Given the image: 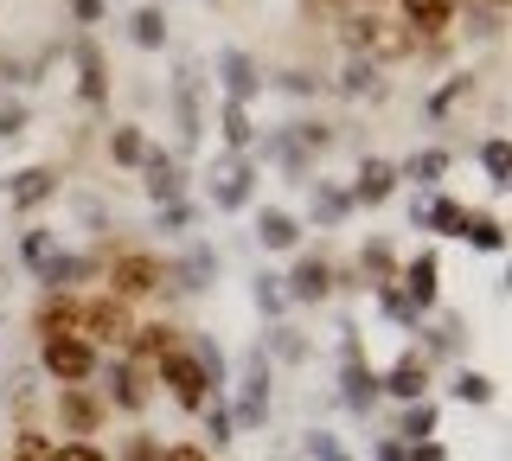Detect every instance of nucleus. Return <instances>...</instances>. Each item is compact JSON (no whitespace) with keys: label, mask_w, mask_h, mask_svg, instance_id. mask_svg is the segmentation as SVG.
<instances>
[{"label":"nucleus","mask_w":512,"mask_h":461,"mask_svg":"<svg viewBox=\"0 0 512 461\" xmlns=\"http://www.w3.org/2000/svg\"><path fill=\"white\" fill-rule=\"evenodd\" d=\"M39 365H45V378H58V385H90L103 353H96L84 333H58V340H39Z\"/></svg>","instance_id":"1"},{"label":"nucleus","mask_w":512,"mask_h":461,"mask_svg":"<svg viewBox=\"0 0 512 461\" xmlns=\"http://www.w3.org/2000/svg\"><path fill=\"white\" fill-rule=\"evenodd\" d=\"M103 276H109V295L116 301H135V295H154L167 282V263L154 250H116V257H103Z\"/></svg>","instance_id":"2"},{"label":"nucleus","mask_w":512,"mask_h":461,"mask_svg":"<svg viewBox=\"0 0 512 461\" xmlns=\"http://www.w3.org/2000/svg\"><path fill=\"white\" fill-rule=\"evenodd\" d=\"M154 372H160V385L173 391V404H180V410H205V397H218V391H212V378H205V365L186 353V340L173 346V353H160V359H154Z\"/></svg>","instance_id":"3"},{"label":"nucleus","mask_w":512,"mask_h":461,"mask_svg":"<svg viewBox=\"0 0 512 461\" xmlns=\"http://www.w3.org/2000/svg\"><path fill=\"white\" fill-rule=\"evenodd\" d=\"M340 404L352 410V417H365V410L378 404V372L365 365L359 333H352V327H340Z\"/></svg>","instance_id":"4"},{"label":"nucleus","mask_w":512,"mask_h":461,"mask_svg":"<svg viewBox=\"0 0 512 461\" xmlns=\"http://www.w3.org/2000/svg\"><path fill=\"white\" fill-rule=\"evenodd\" d=\"M256 180H263V161H250V154H224L212 167V212H244L256 199Z\"/></svg>","instance_id":"5"},{"label":"nucleus","mask_w":512,"mask_h":461,"mask_svg":"<svg viewBox=\"0 0 512 461\" xmlns=\"http://www.w3.org/2000/svg\"><path fill=\"white\" fill-rule=\"evenodd\" d=\"M77 333L103 353V346H122L128 333H135V321H128V301H116V295H90L84 308H77Z\"/></svg>","instance_id":"6"},{"label":"nucleus","mask_w":512,"mask_h":461,"mask_svg":"<svg viewBox=\"0 0 512 461\" xmlns=\"http://www.w3.org/2000/svg\"><path fill=\"white\" fill-rule=\"evenodd\" d=\"M231 423H237V429H263V423H269V359H263V346H256V353L244 359V372H237Z\"/></svg>","instance_id":"7"},{"label":"nucleus","mask_w":512,"mask_h":461,"mask_svg":"<svg viewBox=\"0 0 512 461\" xmlns=\"http://www.w3.org/2000/svg\"><path fill=\"white\" fill-rule=\"evenodd\" d=\"M397 289H404V301L416 308V321H429L442 301V257L436 250H416L410 263H397Z\"/></svg>","instance_id":"8"},{"label":"nucleus","mask_w":512,"mask_h":461,"mask_svg":"<svg viewBox=\"0 0 512 461\" xmlns=\"http://www.w3.org/2000/svg\"><path fill=\"white\" fill-rule=\"evenodd\" d=\"M212 71H218V90H224V103H256L269 90V77L263 65L244 52V45H224V52L212 58Z\"/></svg>","instance_id":"9"},{"label":"nucleus","mask_w":512,"mask_h":461,"mask_svg":"<svg viewBox=\"0 0 512 461\" xmlns=\"http://www.w3.org/2000/svg\"><path fill=\"white\" fill-rule=\"evenodd\" d=\"M32 276L45 282V289H64V295H77V282H96L103 276V250H52Z\"/></svg>","instance_id":"10"},{"label":"nucleus","mask_w":512,"mask_h":461,"mask_svg":"<svg viewBox=\"0 0 512 461\" xmlns=\"http://www.w3.org/2000/svg\"><path fill=\"white\" fill-rule=\"evenodd\" d=\"M135 173H141V193H148L154 205H173V199H186V167L173 161L167 148H148Z\"/></svg>","instance_id":"11"},{"label":"nucleus","mask_w":512,"mask_h":461,"mask_svg":"<svg viewBox=\"0 0 512 461\" xmlns=\"http://www.w3.org/2000/svg\"><path fill=\"white\" fill-rule=\"evenodd\" d=\"M282 295L295 301V308H320V301L333 295V263L327 257H295V269L282 276Z\"/></svg>","instance_id":"12"},{"label":"nucleus","mask_w":512,"mask_h":461,"mask_svg":"<svg viewBox=\"0 0 512 461\" xmlns=\"http://www.w3.org/2000/svg\"><path fill=\"white\" fill-rule=\"evenodd\" d=\"M397 186H404V180H397V161H378V154H365L359 173H352V186H346V199L372 212V205H384V199L397 193Z\"/></svg>","instance_id":"13"},{"label":"nucleus","mask_w":512,"mask_h":461,"mask_svg":"<svg viewBox=\"0 0 512 461\" xmlns=\"http://www.w3.org/2000/svg\"><path fill=\"white\" fill-rule=\"evenodd\" d=\"M52 193H58V167L52 161H32V167H20L7 180V205H13V212H39Z\"/></svg>","instance_id":"14"},{"label":"nucleus","mask_w":512,"mask_h":461,"mask_svg":"<svg viewBox=\"0 0 512 461\" xmlns=\"http://www.w3.org/2000/svg\"><path fill=\"white\" fill-rule=\"evenodd\" d=\"M455 20H461V0H404V33L416 45H423V39H442Z\"/></svg>","instance_id":"15"},{"label":"nucleus","mask_w":512,"mask_h":461,"mask_svg":"<svg viewBox=\"0 0 512 461\" xmlns=\"http://www.w3.org/2000/svg\"><path fill=\"white\" fill-rule=\"evenodd\" d=\"M378 397H397V404L429 397V359H423V353H404L391 372H378Z\"/></svg>","instance_id":"16"},{"label":"nucleus","mask_w":512,"mask_h":461,"mask_svg":"<svg viewBox=\"0 0 512 461\" xmlns=\"http://www.w3.org/2000/svg\"><path fill=\"white\" fill-rule=\"evenodd\" d=\"M167 282H173L180 295H205V289L218 282V250H212V244H192L180 263H167Z\"/></svg>","instance_id":"17"},{"label":"nucleus","mask_w":512,"mask_h":461,"mask_svg":"<svg viewBox=\"0 0 512 461\" xmlns=\"http://www.w3.org/2000/svg\"><path fill=\"white\" fill-rule=\"evenodd\" d=\"M352 218V199H346V186H333V180H308V225L314 231H340Z\"/></svg>","instance_id":"18"},{"label":"nucleus","mask_w":512,"mask_h":461,"mask_svg":"<svg viewBox=\"0 0 512 461\" xmlns=\"http://www.w3.org/2000/svg\"><path fill=\"white\" fill-rule=\"evenodd\" d=\"M77 308H84L77 295H64V289H45V295H39V308H32V333H39V340L77 333Z\"/></svg>","instance_id":"19"},{"label":"nucleus","mask_w":512,"mask_h":461,"mask_svg":"<svg viewBox=\"0 0 512 461\" xmlns=\"http://www.w3.org/2000/svg\"><path fill=\"white\" fill-rule=\"evenodd\" d=\"M455 167V154L448 148H416L410 161H397V180H410L416 193H442V173Z\"/></svg>","instance_id":"20"},{"label":"nucleus","mask_w":512,"mask_h":461,"mask_svg":"<svg viewBox=\"0 0 512 461\" xmlns=\"http://www.w3.org/2000/svg\"><path fill=\"white\" fill-rule=\"evenodd\" d=\"M77 97L90 109L109 103V65H103V52H96V39H77Z\"/></svg>","instance_id":"21"},{"label":"nucleus","mask_w":512,"mask_h":461,"mask_svg":"<svg viewBox=\"0 0 512 461\" xmlns=\"http://www.w3.org/2000/svg\"><path fill=\"white\" fill-rule=\"evenodd\" d=\"M180 340H186V333L173 327V321H141V327L128 333L122 346H128V359H135V365H154L160 353H173V346H180Z\"/></svg>","instance_id":"22"},{"label":"nucleus","mask_w":512,"mask_h":461,"mask_svg":"<svg viewBox=\"0 0 512 461\" xmlns=\"http://www.w3.org/2000/svg\"><path fill=\"white\" fill-rule=\"evenodd\" d=\"M173 122H180V141H186V148L205 129V116H199V77H192V65H180V77H173Z\"/></svg>","instance_id":"23"},{"label":"nucleus","mask_w":512,"mask_h":461,"mask_svg":"<svg viewBox=\"0 0 512 461\" xmlns=\"http://www.w3.org/2000/svg\"><path fill=\"white\" fill-rule=\"evenodd\" d=\"M58 417L71 436H90L96 423H103V404L90 397V385H58Z\"/></svg>","instance_id":"24"},{"label":"nucleus","mask_w":512,"mask_h":461,"mask_svg":"<svg viewBox=\"0 0 512 461\" xmlns=\"http://www.w3.org/2000/svg\"><path fill=\"white\" fill-rule=\"evenodd\" d=\"M455 237H461V244H474V250H487V257H500V250H506V225L493 212H468V205H461V218H455Z\"/></svg>","instance_id":"25"},{"label":"nucleus","mask_w":512,"mask_h":461,"mask_svg":"<svg viewBox=\"0 0 512 461\" xmlns=\"http://www.w3.org/2000/svg\"><path fill=\"white\" fill-rule=\"evenodd\" d=\"M96 372H103L109 378V404H116V410H141V397H148V391H141V365L135 359H109V365H96Z\"/></svg>","instance_id":"26"},{"label":"nucleus","mask_w":512,"mask_h":461,"mask_svg":"<svg viewBox=\"0 0 512 461\" xmlns=\"http://www.w3.org/2000/svg\"><path fill=\"white\" fill-rule=\"evenodd\" d=\"M455 218H461V199L448 193H429L410 205V231H436V237H455Z\"/></svg>","instance_id":"27"},{"label":"nucleus","mask_w":512,"mask_h":461,"mask_svg":"<svg viewBox=\"0 0 512 461\" xmlns=\"http://www.w3.org/2000/svg\"><path fill=\"white\" fill-rule=\"evenodd\" d=\"M256 244L263 250H295L301 244V218L282 212V205H263V212H256Z\"/></svg>","instance_id":"28"},{"label":"nucleus","mask_w":512,"mask_h":461,"mask_svg":"<svg viewBox=\"0 0 512 461\" xmlns=\"http://www.w3.org/2000/svg\"><path fill=\"white\" fill-rule=\"evenodd\" d=\"M148 148H154V141H148L141 122H116V129H109V167H128V173H135Z\"/></svg>","instance_id":"29"},{"label":"nucleus","mask_w":512,"mask_h":461,"mask_svg":"<svg viewBox=\"0 0 512 461\" xmlns=\"http://www.w3.org/2000/svg\"><path fill=\"white\" fill-rule=\"evenodd\" d=\"M218 129H224V148H231V154H250V148H256V116H250V103H224V109H218Z\"/></svg>","instance_id":"30"},{"label":"nucleus","mask_w":512,"mask_h":461,"mask_svg":"<svg viewBox=\"0 0 512 461\" xmlns=\"http://www.w3.org/2000/svg\"><path fill=\"white\" fill-rule=\"evenodd\" d=\"M186 353L205 365V378H212V391L231 385V365H224V346L212 340V333H186Z\"/></svg>","instance_id":"31"},{"label":"nucleus","mask_w":512,"mask_h":461,"mask_svg":"<svg viewBox=\"0 0 512 461\" xmlns=\"http://www.w3.org/2000/svg\"><path fill=\"white\" fill-rule=\"evenodd\" d=\"M128 39L141 45V52H160V45H167V7H135V20H128Z\"/></svg>","instance_id":"32"},{"label":"nucleus","mask_w":512,"mask_h":461,"mask_svg":"<svg viewBox=\"0 0 512 461\" xmlns=\"http://www.w3.org/2000/svg\"><path fill=\"white\" fill-rule=\"evenodd\" d=\"M436 417H442V410L429 404V397H416V404H404V423H397V442H404V449H410V442H436Z\"/></svg>","instance_id":"33"},{"label":"nucleus","mask_w":512,"mask_h":461,"mask_svg":"<svg viewBox=\"0 0 512 461\" xmlns=\"http://www.w3.org/2000/svg\"><path fill=\"white\" fill-rule=\"evenodd\" d=\"M372 295H378V308H384V321L391 327H404V333H416L423 321H416V308L404 301V289H397V282H372Z\"/></svg>","instance_id":"34"},{"label":"nucleus","mask_w":512,"mask_h":461,"mask_svg":"<svg viewBox=\"0 0 512 461\" xmlns=\"http://www.w3.org/2000/svg\"><path fill=\"white\" fill-rule=\"evenodd\" d=\"M340 97H378V65L372 58H346V71H340Z\"/></svg>","instance_id":"35"},{"label":"nucleus","mask_w":512,"mask_h":461,"mask_svg":"<svg viewBox=\"0 0 512 461\" xmlns=\"http://www.w3.org/2000/svg\"><path fill=\"white\" fill-rule=\"evenodd\" d=\"M474 97V71H455V77H448V84L436 90V97H429L423 109H429V122H442L448 116V109H455V103H468Z\"/></svg>","instance_id":"36"},{"label":"nucleus","mask_w":512,"mask_h":461,"mask_svg":"<svg viewBox=\"0 0 512 461\" xmlns=\"http://www.w3.org/2000/svg\"><path fill=\"white\" fill-rule=\"evenodd\" d=\"M359 276H372V282H397V250L384 244V237H372V244L359 250Z\"/></svg>","instance_id":"37"},{"label":"nucleus","mask_w":512,"mask_h":461,"mask_svg":"<svg viewBox=\"0 0 512 461\" xmlns=\"http://www.w3.org/2000/svg\"><path fill=\"white\" fill-rule=\"evenodd\" d=\"M256 308H263L269 314V321H276L282 327V314H288V295H282V276H276V269H256Z\"/></svg>","instance_id":"38"},{"label":"nucleus","mask_w":512,"mask_h":461,"mask_svg":"<svg viewBox=\"0 0 512 461\" xmlns=\"http://www.w3.org/2000/svg\"><path fill=\"white\" fill-rule=\"evenodd\" d=\"M480 167H487L493 193H506V186H512V161H506V135H487V141H480Z\"/></svg>","instance_id":"39"},{"label":"nucleus","mask_w":512,"mask_h":461,"mask_svg":"<svg viewBox=\"0 0 512 461\" xmlns=\"http://www.w3.org/2000/svg\"><path fill=\"white\" fill-rule=\"evenodd\" d=\"M52 250H58V231H52V225H26V231H20V263H26V269H39Z\"/></svg>","instance_id":"40"},{"label":"nucleus","mask_w":512,"mask_h":461,"mask_svg":"<svg viewBox=\"0 0 512 461\" xmlns=\"http://www.w3.org/2000/svg\"><path fill=\"white\" fill-rule=\"evenodd\" d=\"M288 135H295V148L308 154V161L333 148V122H308V116H301V122H288Z\"/></svg>","instance_id":"41"},{"label":"nucleus","mask_w":512,"mask_h":461,"mask_svg":"<svg viewBox=\"0 0 512 461\" xmlns=\"http://www.w3.org/2000/svg\"><path fill=\"white\" fill-rule=\"evenodd\" d=\"M199 417H205V442H212V449H224V442H231V404H224V391L218 397H205V410H199Z\"/></svg>","instance_id":"42"},{"label":"nucleus","mask_w":512,"mask_h":461,"mask_svg":"<svg viewBox=\"0 0 512 461\" xmlns=\"http://www.w3.org/2000/svg\"><path fill=\"white\" fill-rule=\"evenodd\" d=\"M192 218H199V205H192V199L154 205V231H160V237H180V231H192Z\"/></svg>","instance_id":"43"},{"label":"nucleus","mask_w":512,"mask_h":461,"mask_svg":"<svg viewBox=\"0 0 512 461\" xmlns=\"http://www.w3.org/2000/svg\"><path fill=\"white\" fill-rule=\"evenodd\" d=\"M448 397H455V404H493V378H487V372H468V365H461L455 385H448Z\"/></svg>","instance_id":"44"},{"label":"nucleus","mask_w":512,"mask_h":461,"mask_svg":"<svg viewBox=\"0 0 512 461\" xmlns=\"http://www.w3.org/2000/svg\"><path fill=\"white\" fill-rule=\"evenodd\" d=\"M416 333H423L429 353H455V346H461V321H448V314H442L436 327H416Z\"/></svg>","instance_id":"45"},{"label":"nucleus","mask_w":512,"mask_h":461,"mask_svg":"<svg viewBox=\"0 0 512 461\" xmlns=\"http://www.w3.org/2000/svg\"><path fill=\"white\" fill-rule=\"evenodd\" d=\"M276 90H288V97H320V90H327V77H314V71H282Z\"/></svg>","instance_id":"46"},{"label":"nucleus","mask_w":512,"mask_h":461,"mask_svg":"<svg viewBox=\"0 0 512 461\" xmlns=\"http://www.w3.org/2000/svg\"><path fill=\"white\" fill-rule=\"evenodd\" d=\"M26 122H32V109L20 97H7L0 103V141H13V135H26Z\"/></svg>","instance_id":"47"},{"label":"nucleus","mask_w":512,"mask_h":461,"mask_svg":"<svg viewBox=\"0 0 512 461\" xmlns=\"http://www.w3.org/2000/svg\"><path fill=\"white\" fill-rule=\"evenodd\" d=\"M52 461H109V455L96 449L90 436H71V442H58V449H52Z\"/></svg>","instance_id":"48"},{"label":"nucleus","mask_w":512,"mask_h":461,"mask_svg":"<svg viewBox=\"0 0 512 461\" xmlns=\"http://www.w3.org/2000/svg\"><path fill=\"white\" fill-rule=\"evenodd\" d=\"M20 461H52V442L39 429H20Z\"/></svg>","instance_id":"49"},{"label":"nucleus","mask_w":512,"mask_h":461,"mask_svg":"<svg viewBox=\"0 0 512 461\" xmlns=\"http://www.w3.org/2000/svg\"><path fill=\"white\" fill-rule=\"evenodd\" d=\"M308 455H314V461H346V449L327 436V429H314V436H308Z\"/></svg>","instance_id":"50"},{"label":"nucleus","mask_w":512,"mask_h":461,"mask_svg":"<svg viewBox=\"0 0 512 461\" xmlns=\"http://www.w3.org/2000/svg\"><path fill=\"white\" fill-rule=\"evenodd\" d=\"M103 13H109V0H71V20L77 26H96Z\"/></svg>","instance_id":"51"},{"label":"nucleus","mask_w":512,"mask_h":461,"mask_svg":"<svg viewBox=\"0 0 512 461\" xmlns=\"http://www.w3.org/2000/svg\"><path fill=\"white\" fill-rule=\"evenodd\" d=\"M269 346H276L282 359H301V340H295V333H288V327H269Z\"/></svg>","instance_id":"52"},{"label":"nucleus","mask_w":512,"mask_h":461,"mask_svg":"<svg viewBox=\"0 0 512 461\" xmlns=\"http://www.w3.org/2000/svg\"><path fill=\"white\" fill-rule=\"evenodd\" d=\"M404 461H442V442H410Z\"/></svg>","instance_id":"53"},{"label":"nucleus","mask_w":512,"mask_h":461,"mask_svg":"<svg viewBox=\"0 0 512 461\" xmlns=\"http://www.w3.org/2000/svg\"><path fill=\"white\" fill-rule=\"evenodd\" d=\"M160 461H212V455H205L199 442H180V449H167V455H160Z\"/></svg>","instance_id":"54"},{"label":"nucleus","mask_w":512,"mask_h":461,"mask_svg":"<svg viewBox=\"0 0 512 461\" xmlns=\"http://www.w3.org/2000/svg\"><path fill=\"white\" fill-rule=\"evenodd\" d=\"M378 461H404V442H397V436H391V442H378Z\"/></svg>","instance_id":"55"},{"label":"nucleus","mask_w":512,"mask_h":461,"mask_svg":"<svg viewBox=\"0 0 512 461\" xmlns=\"http://www.w3.org/2000/svg\"><path fill=\"white\" fill-rule=\"evenodd\" d=\"M372 7H378V0H365V13H372Z\"/></svg>","instance_id":"56"}]
</instances>
